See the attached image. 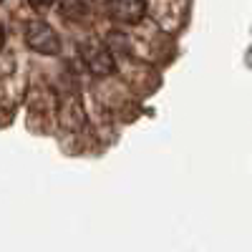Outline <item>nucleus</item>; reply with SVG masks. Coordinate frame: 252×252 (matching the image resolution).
Returning a JSON list of instances; mask_svg holds the SVG:
<instances>
[{
    "label": "nucleus",
    "instance_id": "nucleus-6",
    "mask_svg": "<svg viewBox=\"0 0 252 252\" xmlns=\"http://www.w3.org/2000/svg\"><path fill=\"white\" fill-rule=\"evenodd\" d=\"M0 46H3V28H0Z\"/></svg>",
    "mask_w": 252,
    "mask_h": 252
},
{
    "label": "nucleus",
    "instance_id": "nucleus-4",
    "mask_svg": "<svg viewBox=\"0 0 252 252\" xmlns=\"http://www.w3.org/2000/svg\"><path fill=\"white\" fill-rule=\"evenodd\" d=\"M58 10L71 20H78L86 15L89 8H86V0H58Z\"/></svg>",
    "mask_w": 252,
    "mask_h": 252
},
{
    "label": "nucleus",
    "instance_id": "nucleus-3",
    "mask_svg": "<svg viewBox=\"0 0 252 252\" xmlns=\"http://www.w3.org/2000/svg\"><path fill=\"white\" fill-rule=\"evenodd\" d=\"M109 13L119 23H139L146 13V3L144 0H111Z\"/></svg>",
    "mask_w": 252,
    "mask_h": 252
},
{
    "label": "nucleus",
    "instance_id": "nucleus-2",
    "mask_svg": "<svg viewBox=\"0 0 252 252\" xmlns=\"http://www.w3.org/2000/svg\"><path fill=\"white\" fill-rule=\"evenodd\" d=\"M83 53V61H86V66L91 68V73L96 76H106L114 71V56L106 46H101V43H86L81 48Z\"/></svg>",
    "mask_w": 252,
    "mask_h": 252
},
{
    "label": "nucleus",
    "instance_id": "nucleus-5",
    "mask_svg": "<svg viewBox=\"0 0 252 252\" xmlns=\"http://www.w3.org/2000/svg\"><path fill=\"white\" fill-rule=\"evenodd\" d=\"M31 5H35V8H48V5H53L56 0H28Z\"/></svg>",
    "mask_w": 252,
    "mask_h": 252
},
{
    "label": "nucleus",
    "instance_id": "nucleus-1",
    "mask_svg": "<svg viewBox=\"0 0 252 252\" xmlns=\"http://www.w3.org/2000/svg\"><path fill=\"white\" fill-rule=\"evenodd\" d=\"M26 40H28V46L35 53H43V56H56L61 51V40H58L56 31L48 23H43V20H33V23H28Z\"/></svg>",
    "mask_w": 252,
    "mask_h": 252
}]
</instances>
